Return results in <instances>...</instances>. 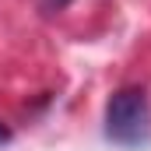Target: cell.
Wrapping results in <instances>:
<instances>
[{"label":"cell","mask_w":151,"mask_h":151,"mask_svg":"<svg viewBox=\"0 0 151 151\" xmlns=\"http://www.w3.org/2000/svg\"><path fill=\"white\" fill-rule=\"evenodd\" d=\"M106 137L130 151L151 144V102L141 88H119L106 102Z\"/></svg>","instance_id":"1"},{"label":"cell","mask_w":151,"mask_h":151,"mask_svg":"<svg viewBox=\"0 0 151 151\" xmlns=\"http://www.w3.org/2000/svg\"><path fill=\"white\" fill-rule=\"evenodd\" d=\"M67 4H70V0H42V7H46V11H63Z\"/></svg>","instance_id":"2"},{"label":"cell","mask_w":151,"mask_h":151,"mask_svg":"<svg viewBox=\"0 0 151 151\" xmlns=\"http://www.w3.org/2000/svg\"><path fill=\"white\" fill-rule=\"evenodd\" d=\"M7 141H11V130H7V127L0 123V144H7Z\"/></svg>","instance_id":"3"}]
</instances>
